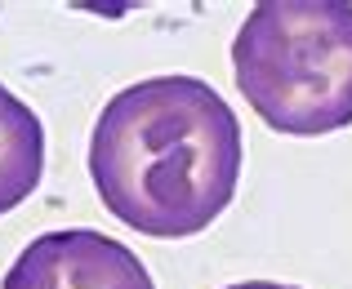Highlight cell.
<instances>
[{
  "label": "cell",
  "mask_w": 352,
  "mask_h": 289,
  "mask_svg": "<svg viewBox=\"0 0 352 289\" xmlns=\"http://www.w3.org/2000/svg\"><path fill=\"white\" fill-rule=\"evenodd\" d=\"M89 178L116 222L156 240L197 236L236 196L241 125L197 76L138 80L94 120Z\"/></svg>",
  "instance_id": "obj_1"
},
{
  "label": "cell",
  "mask_w": 352,
  "mask_h": 289,
  "mask_svg": "<svg viewBox=\"0 0 352 289\" xmlns=\"http://www.w3.org/2000/svg\"><path fill=\"white\" fill-rule=\"evenodd\" d=\"M236 89L276 134L317 138L352 125V5L263 0L232 45Z\"/></svg>",
  "instance_id": "obj_2"
},
{
  "label": "cell",
  "mask_w": 352,
  "mask_h": 289,
  "mask_svg": "<svg viewBox=\"0 0 352 289\" xmlns=\"http://www.w3.org/2000/svg\"><path fill=\"white\" fill-rule=\"evenodd\" d=\"M0 289H156V285L143 258L129 245L89 227H67L36 236L14 258Z\"/></svg>",
  "instance_id": "obj_3"
},
{
  "label": "cell",
  "mask_w": 352,
  "mask_h": 289,
  "mask_svg": "<svg viewBox=\"0 0 352 289\" xmlns=\"http://www.w3.org/2000/svg\"><path fill=\"white\" fill-rule=\"evenodd\" d=\"M41 174H45L41 116L0 85V213L18 209L41 187Z\"/></svg>",
  "instance_id": "obj_4"
},
{
  "label": "cell",
  "mask_w": 352,
  "mask_h": 289,
  "mask_svg": "<svg viewBox=\"0 0 352 289\" xmlns=\"http://www.w3.org/2000/svg\"><path fill=\"white\" fill-rule=\"evenodd\" d=\"M228 289H299V285H276V281H245V285H228Z\"/></svg>",
  "instance_id": "obj_5"
}]
</instances>
